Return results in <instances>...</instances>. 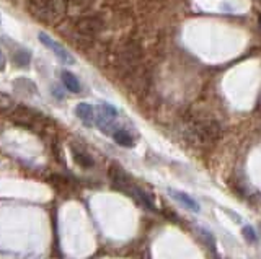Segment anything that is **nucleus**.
Instances as JSON below:
<instances>
[{"instance_id": "f257e3e1", "label": "nucleus", "mask_w": 261, "mask_h": 259, "mask_svg": "<svg viewBox=\"0 0 261 259\" xmlns=\"http://www.w3.org/2000/svg\"><path fill=\"white\" fill-rule=\"evenodd\" d=\"M38 38H39V41L43 43L49 51H53V54L62 64H69V66L75 64V59H73V55L67 51V47L62 46L59 41H56L53 36H49L47 33H44V31H41V33L38 35Z\"/></svg>"}, {"instance_id": "f03ea898", "label": "nucleus", "mask_w": 261, "mask_h": 259, "mask_svg": "<svg viewBox=\"0 0 261 259\" xmlns=\"http://www.w3.org/2000/svg\"><path fill=\"white\" fill-rule=\"evenodd\" d=\"M168 194L171 197H173L176 202H179L185 209L188 210H191V212H199L201 210V206H199V202L196 200L194 197H191L190 194H186L183 191H176V189H168Z\"/></svg>"}, {"instance_id": "7ed1b4c3", "label": "nucleus", "mask_w": 261, "mask_h": 259, "mask_svg": "<svg viewBox=\"0 0 261 259\" xmlns=\"http://www.w3.org/2000/svg\"><path fill=\"white\" fill-rule=\"evenodd\" d=\"M75 116L84 123L85 126L95 124V109L88 103H79L75 106Z\"/></svg>"}, {"instance_id": "20e7f679", "label": "nucleus", "mask_w": 261, "mask_h": 259, "mask_svg": "<svg viewBox=\"0 0 261 259\" xmlns=\"http://www.w3.org/2000/svg\"><path fill=\"white\" fill-rule=\"evenodd\" d=\"M61 77H62V83L65 85V88L70 92V93H80V90H82V85H80V82H79V78L72 74V72H69V70H62V74H61Z\"/></svg>"}, {"instance_id": "39448f33", "label": "nucleus", "mask_w": 261, "mask_h": 259, "mask_svg": "<svg viewBox=\"0 0 261 259\" xmlns=\"http://www.w3.org/2000/svg\"><path fill=\"white\" fill-rule=\"evenodd\" d=\"M111 137L118 145H121V147H126V149L134 147V137L130 135L127 131H124V129H116Z\"/></svg>"}, {"instance_id": "423d86ee", "label": "nucleus", "mask_w": 261, "mask_h": 259, "mask_svg": "<svg viewBox=\"0 0 261 259\" xmlns=\"http://www.w3.org/2000/svg\"><path fill=\"white\" fill-rule=\"evenodd\" d=\"M100 112L101 114H105L106 118L110 119H116L118 118V109L113 106V104H108V103H103L100 106Z\"/></svg>"}, {"instance_id": "0eeeda50", "label": "nucleus", "mask_w": 261, "mask_h": 259, "mask_svg": "<svg viewBox=\"0 0 261 259\" xmlns=\"http://www.w3.org/2000/svg\"><path fill=\"white\" fill-rule=\"evenodd\" d=\"M242 233H243L245 240H247L248 243H256L258 241L256 233H255V230H253L250 225H245L243 228H242Z\"/></svg>"}, {"instance_id": "6e6552de", "label": "nucleus", "mask_w": 261, "mask_h": 259, "mask_svg": "<svg viewBox=\"0 0 261 259\" xmlns=\"http://www.w3.org/2000/svg\"><path fill=\"white\" fill-rule=\"evenodd\" d=\"M7 67V59H5V54L2 52V49H0V72H4Z\"/></svg>"}]
</instances>
